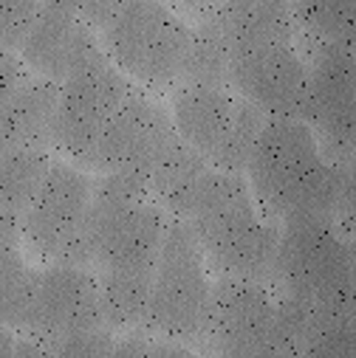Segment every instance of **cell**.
I'll return each mask as SVG.
<instances>
[{
    "label": "cell",
    "mask_w": 356,
    "mask_h": 358,
    "mask_svg": "<svg viewBox=\"0 0 356 358\" xmlns=\"http://www.w3.org/2000/svg\"><path fill=\"white\" fill-rule=\"evenodd\" d=\"M114 344L116 338L111 327H94L60 338L57 344H51V355H114Z\"/></svg>",
    "instance_id": "d4e9b609"
},
{
    "label": "cell",
    "mask_w": 356,
    "mask_h": 358,
    "mask_svg": "<svg viewBox=\"0 0 356 358\" xmlns=\"http://www.w3.org/2000/svg\"><path fill=\"white\" fill-rule=\"evenodd\" d=\"M182 220L218 277L272 282L278 226L260 217L243 175L210 166Z\"/></svg>",
    "instance_id": "7a4b0ae2"
},
{
    "label": "cell",
    "mask_w": 356,
    "mask_h": 358,
    "mask_svg": "<svg viewBox=\"0 0 356 358\" xmlns=\"http://www.w3.org/2000/svg\"><path fill=\"white\" fill-rule=\"evenodd\" d=\"M26 76L29 73H26L23 59H18L15 51L0 48V116H4V110L9 108L12 96L18 94V87L23 85Z\"/></svg>",
    "instance_id": "484cf974"
},
{
    "label": "cell",
    "mask_w": 356,
    "mask_h": 358,
    "mask_svg": "<svg viewBox=\"0 0 356 358\" xmlns=\"http://www.w3.org/2000/svg\"><path fill=\"white\" fill-rule=\"evenodd\" d=\"M51 158L48 150H4L0 152V212L23 217L40 192Z\"/></svg>",
    "instance_id": "ffe728a7"
},
{
    "label": "cell",
    "mask_w": 356,
    "mask_h": 358,
    "mask_svg": "<svg viewBox=\"0 0 356 358\" xmlns=\"http://www.w3.org/2000/svg\"><path fill=\"white\" fill-rule=\"evenodd\" d=\"M229 43L218 23L207 15L198 29L190 31V45L178 73V85H207V87H229Z\"/></svg>",
    "instance_id": "44dd1931"
},
{
    "label": "cell",
    "mask_w": 356,
    "mask_h": 358,
    "mask_svg": "<svg viewBox=\"0 0 356 358\" xmlns=\"http://www.w3.org/2000/svg\"><path fill=\"white\" fill-rule=\"evenodd\" d=\"M246 175L254 203L272 220L331 215L350 234V164L331 161L303 119H266Z\"/></svg>",
    "instance_id": "6da1fadb"
},
{
    "label": "cell",
    "mask_w": 356,
    "mask_h": 358,
    "mask_svg": "<svg viewBox=\"0 0 356 358\" xmlns=\"http://www.w3.org/2000/svg\"><path fill=\"white\" fill-rule=\"evenodd\" d=\"M20 240V217L0 212V251L15 248Z\"/></svg>",
    "instance_id": "4316f807"
},
{
    "label": "cell",
    "mask_w": 356,
    "mask_h": 358,
    "mask_svg": "<svg viewBox=\"0 0 356 358\" xmlns=\"http://www.w3.org/2000/svg\"><path fill=\"white\" fill-rule=\"evenodd\" d=\"M272 282L278 294L353 310V245L331 215L280 220Z\"/></svg>",
    "instance_id": "277c9868"
},
{
    "label": "cell",
    "mask_w": 356,
    "mask_h": 358,
    "mask_svg": "<svg viewBox=\"0 0 356 358\" xmlns=\"http://www.w3.org/2000/svg\"><path fill=\"white\" fill-rule=\"evenodd\" d=\"M238 96L229 87H207V85H182L172 99V127L184 144H190L210 164L221 150L232 119H235Z\"/></svg>",
    "instance_id": "9a60e30c"
},
{
    "label": "cell",
    "mask_w": 356,
    "mask_h": 358,
    "mask_svg": "<svg viewBox=\"0 0 356 358\" xmlns=\"http://www.w3.org/2000/svg\"><path fill=\"white\" fill-rule=\"evenodd\" d=\"M37 277L40 271L26 265L18 245L0 251V324L26 333L34 310Z\"/></svg>",
    "instance_id": "7402d4cb"
},
{
    "label": "cell",
    "mask_w": 356,
    "mask_h": 358,
    "mask_svg": "<svg viewBox=\"0 0 356 358\" xmlns=\"http://www.w3.org/2000/svg\"><path fill=\"white\" fill-rule=\"evenodd\" d=\"M175 136V127L170 116L144 94L133 91L122 99L111 122L105 124L97 152H94V169L105 172H122L133 175L147 184L150 169L164 150V144Z\"/></svg>",
    "instance_id": "7c38bea8"
},
{
    "label": "cell",
    "mask_w": 356,
    "mask_h": 358,
    "mask_svg": "<svg viewBox=\"0 0 356 358\" xmlns=\"http://www.w3.org/2000/svg\"><path fill=\"white\" fill-rule=\"evenodd\" d=\"M263 122L266 116L246 99L238 96L235 102V119H232V127L221 144V150L215 152L212 158V166L215 169H224V172H238L243 175L246 172V164H249V155L254 150V141L263 130Z\"/></svg>",
    "instance_id": "cb8c5ba5"
},
{
    "label": "cell",
    "mask_w": 356,
    "mask_h": 358,
    "mask_svg": "<svg viewBox=\"0 0 356 358\" xmlns=\"http://www.w3.org/2000/svg\"><path fill=\"white\" fill-rule=\"evenodd\" d=\"M212 164L198 155L190 144H184L178 138V133L164 144V150L158 152L150 178H147V189L150 195H156L175 217H184L201 178L207 175Z\"/></svg>",
    "instance_id": "ac0fdd59"
},
{
    "label": "cell",
    "mask_w": 356,
    "mask_h": 358,
    "mask_svg": "<svg viewBox=\"0 0 356 358\" xmlns=\"http://www.w3.org/2000/svg\"><path fill=\"white\" fill-rule=\"evenodd\" d=\"M190 26L161 0H114L97 34L108 59L150 87L178 82Z\"/></svg>",
    "instance_id": "5b68a950"
},
{
    "label": "cell",
    "mask_w": 356,
    "mask_h": 358,
    "mask_svg": "<svg viewBox=\"0 0 356 358\" xmlns=\"http://www.w3.org/2000/svg\"><path fill=\"white\" fill-rule=\"evenodd\" d=\"M100 308L111 330H136L144 324L153 271H100Z\"/></svg>",
    "instance_id": "d6986e66"
},
{
    "label": "cell",
    "mask_w": 356,
    "mask_h": 358,
    "mask_svg": "<svg viewBox=\"0 0 356 358\" xmlns=\"http://www.w3.org/2000/svg\"><path fill=\"white\" fill-rule=\"evenodd\" d=\"M164 229V212L150 201L144 181L122 172H105L94 184L85 217L91 268L156 271Z\"/></svg>",
    "instance_id": "3957f363"
},
{
    "label": "cell",
    "mask_w": 356,
    "mask_h": 358,
    "mask_svg": "<svg viewBox=\"0 0 356 358\" xmlns=\"http://www.w3.org/2000/svg\"><path fill=\"white\" fill-rule=\"evenodd\" d=\"M15 341L18 336L12 333V327L0 324V355H15Z\"/></svg>",
    "instance_id": "f546056e"
},
{
    "label": "cell",
    "mask_w": 356,
    "mask_h": 358,
    "mask_svg": "<svg viewBox=\"0 0 356 358\" xmlns=\"http://www.w3.org/2000/svg\"><path fill=\"white\" fill-rule=\"evenodd\" d=\"M210 288L207 259L193 229L182 217H172L158 248L142 330L184 344L198 341L207 324Z\"/></svg>",
    "instance_id": "8992f818"
},
{
    "label": "cell",
    "mask_w": 356,
    "mask_h": 358,
    "mask_svg": "<svg viewBox=\"0 0 356 358\" xmlns=\"http://www.w3.org/2000/svg\"><path fill=\"white\" fill-rule=\"evenodd\" d=\"M100 51L102 45L97 40V31L85 20H79L68 9L43 3L20 45V59L37 76L60 85L74 68L97 57Z\"/></svg>",
    "instance_id": "5bb4252c"
},
{
    "label": "cell",
    "mask_w": 356,
    "mask_h": 358,
    "mask_svg": "<svg viewBox=\"0 0 356 358\" xmlns=\"http://www.w3.org/2000/svg\"><path fill=\"white\" fill-rule=\"evenodd\" d=\"M60 85L43 76H26L9 108L0 116V152L4 150H48L54 144Z\"/></svg>",
    "instance_id": "2e32d148"
},
{
    "label": "cell",
    "mask_w": 356,
    "mask_h": 358,
    "mask_svg": "<svg viewBox=\"0 0 356 358\" xmlns=\"http://www.w3.org/2000/svg\"><path fill=\"white\" fill-rule=\"evenodd\" d=\"M178 3H184L187 9H193V12H201V15H210V12H215L224 0H178Z\"/></svg>",
    "instance_id": "f1b7e54d"
},
{
    "label": "cell",
    "mask_w": 356,
    "mask_h": 358,
    "mask_svg": "<svg viewBox=\"0 0 356 358\" xmlns=\"http://www.w3.org/2000/svg\"><path fill=\"white\" fill-rule=\"evenodd\" d=\"M201 338L221 355H278V308L269 285L218 277Z\"/></svg>",
    "instance_id": "9c48e42d"
},
{
    "label": "cell",
    "mask_w": 356,
    "mask_h": 358,
    "mask_svg": "<svg viewBox=\"0 0 356 358\" xmlns=\"http://www.w3.org/2000/svg\"><path fill=\"white\" fill-rule=\"evenodd\" d=\"M294 23L314 43H350L353 0H289Z\"/></svg>",
    "instance_id": "603a6c76"
},
{
    "label": "cell",
    "mask_w": 356,
    "mask_h": 358,
    "mask_svg": "<svg viewBox=\"0 0 356 358\" xmlns=\"http://www.w3.org/2000/svg\"><path fill=\"white\" fill-rule=\"evenodd\" d=\"M94 327H105L97 277L82 265L51 262L37 277V296L26 336L40 338L51 355V344L60 338Z\"/></svg>",
    "instance_id": "4fadbf2b"
},
{
    "label": "cell",
    "mask_w": 356,
    "mask_h": 358,
    "mask_svg": "<svg viewBox=\"0 0 356 358\" xmlns=\"http://www.w3.org/2000/svg\"><path fill=\"white\" fill-rule=\"evenodd\" d=\"M353 94L350 43H314L306 124L314 130L322 152L336 164L353 161Z\"/></svg>",
    "instance_id": "8fae6325"
},
{
    "label": "cell",
    "mask_w": 356,
    "mask_h": 358,
    "mask_svg": "<svg viewBox=\"0 0 356 358\" xmlns=\"http://www.w3.org/2000/svg\"><path fill=\"white\" fill-rule=\"evenodd\" d=\"M229 87L252 102L266 119H303L308 102V65L294 43L235 48L229 59Z\"/></svg>",
    "instance_id": "30bf717a"
},
{
    "label": "cell",
    "mask_w": 356,
    "mask_h": 358,
    "mask_svg": "<svg viewBox=\"0 0 356 358\" xmlns=\"http://www.w3.org/2000/svg\"><path fill=\"white\" fill-rule=\"evenodd\" d=\"M94 184L71 164L51 161L48 175L20 217V234L48 262L91 268L85 245V217Z\"/></svg>",
    "instance_id": "ba28073f"
},
{
    "label": "cell",
    "mask_w": 356,
    "mask_h": 358,
    "mask_svg": "<svg viewBox=\"0 0 356 358\" xmlns=\"http://www.w3.org/2000/svg\"><path fill=\"white\" fill-rule=\"evenodd\" d=\"M210 17L224 31L229 51L269 45V43H294V15L289 0H224L210 12Z\"/></svg>",
    "instance_id": "e0dca14e"
},
{
    "label": "cell",
    "mask_w": 356,
    "mask_h": 358,
    "mask_svg": "<svg viewBox=\"0 0 356 358\" xmlns=\"http://www.w3.org/2000/svg\"><path fill=\"white\" fill-rule=\"evenodd\" d=\"M130 85L105 51L85 59L60 82V99L54 116V147L76 164L91 166L100 136Z\"/></svg>",
    "instance_id": "52a82bcc"
},
{
    "label": "cell",
    "mask_w": 356,
    "mask_h": 358,
    "mask_svg": "<svg viewBox=\"0 0 356 358\" xmlns=\"http://www.w3.org/2000/svg\"><path fill=\"white\" fill-rule=\"evenodd\" d=\"M43 3H51V6L68 9V12H74V15L82 20V12L88 9V3H91V0H43Z\"/></svg>",
    "instance_id": "83f0119b"
}]
</instances>
